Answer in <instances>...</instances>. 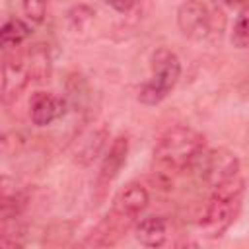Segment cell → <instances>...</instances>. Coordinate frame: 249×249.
Segmentation results:
<instances>
[{"label":"cell","instance_id":"277c9868","mask_svg":"<svg viewBox=\"0 0 249 249\" xmlns=\"http://www.w3.org/2000/svg\"><path fill=\"white\" fill-rule=\"evenodd\" d=\"M193 167L198 169L200 179L208 187H214L239 173V160L233 152L226 148H212V150H204L196 158Z\"/></svg>","mask_w":249,"mask_h":249},{"label":"cell","instance_id":"8992f818","mask_svg":"<svg viewBox=\"0 0 249 249\" xmlns=\"http://www.w3.org/2000/svg\"><path fill=\"white\" fill-rule=\"evenodd\" d=\"M177 25L185 37L200 41L208 37L212 29V18L200 0H185L177 10Z\"/></svg>","mask_w":249,"mask_h":249},{"label":"cell","instance_id":"30bf717a","mask_svg":"<svg viewBox=\"0 0 249 249\" xmlns=\"http://www.w3.org/2000/svg\"><path fill=\"white\" fill-rule=\"evenodd\" d=\"M126 156H128V138L117 136L111 142L109 150L105 152L101 167H99V183L101 185H109L119 175V171L126 163Z\"/></svg>","mask_w":249,"mask_h":249},{"label":"cell","instance_id":"d6986e66","mask_svg":"<svg viewBox=\"0 0 249 249\" xmlns=\"http://www.w3.org/2000/svg\"><path fill=\"white\" fill-rule=\"evenodd\" d=\"M224 2H226L228 6H241V8L249 4V0H224Z\"/></svg>","mask_w":249,"mask_h":249},{"label":"cell","instance_id":"6da1fadb","mask_svg":"<svg viewBox=\"0 0 249 249\" xmlns=\"http://www.w3.org/2000/svg\"><path fill=\"white\" fill-rule=\"evenodd\" d=\"M204 152V136L191 126H171L167 128L154 146V163L160 175L169 179L193 167L196 158Z\"/></svg>","mask_w":249,"mask_h":249},{"label":"cell","instance_id":"5b68a950","mask_svg":"<svg viewBox=\"0 0 249 249\" xmlns=\"http://www.w3.org/2000/svg\"><path fill=\"white\" fill-rule=\"evenodd\" d=\"M136 224V218L134 216H128L117 208H111V212H107L99 222L97 226L88 233L86 237V245L89 247H109V245H115L128 230H132Z\"/></svg>","mask_w":249,"mask_h":249},{"label":"cell","instance_id":"9a60e30c","mask_svg":"<svg viewBox=\"0 0 249 249\" xmlns=\"http://www.w3.org/2000/svg\"><path fill=\"white\" fill-rule=\"evenodd\" d=\"M66 101L68 105L82 109L89 101V88L82 74H72L66 82Z\"/></svg>","mask_w":249,"mask_h":249},{"label":"cell","instance_id":"ba28073f","mask_svg":"<svg viewBox=\"0 0 249 249\" xmlns=\"http://www.w3.org/2000/svg\"><path fill=\"white\" fill-rule=\"evenodd\" d=\"M29 72L25 66V58L23 53H12L4 56V64H2V97L4 101L16 99L23 88L29 82Z\"/></svg>","mask_w":249,"mask_h":249},{"label":"cell","instance_id":"52a82bcc","mask_svg":"<svg viewBox=\"0 0 249 249\" xmlns=\"http://www.w3.org/2000/svg\"><path fill=\"white\" fill-rule=\"evenodd\" d=\"M68 109L66 97L53 91H35L29 99V119L35 126H47L58 121Z\"/></svg>","mask_w":249,"mask_h":249},{"label":"cell","instance_id":"9c48e42d","mask_svg":"<svg viewBox=\"0 0 249 249\" xmlns=\"http://www.w3.org/2000/svg\"><path fill=\"white\" fill-rule=\"evenodd\" d=\"M132 231H134V237L140 245L161 247L167 241L169 224L163 216H146L142 220H136Z\"/></svg>","mask_w":249,"mask_h":249},{"label":"cell","instance_id":"ac0fdd59","mask_svg":"<svg viewBox=\"0 0 249 249\" xmlns=\"http://www.w3.org/2000/svg\"><path fill=\"white\" fill-rule=\"evenodd\" d=\"M109 8H113L115 12H121V14H126V12H130L134 6H136V2L138 0H103Z\"/></svg>","mask_w":249,"mask_h":249},{"label":"cell","instance_id":"2e32d148","mask_svg":"<svg viewBox=\"0 0 249 249\" xmlns=\"http://www.w3.org/2000/svg\"><path fill=\"white\" fill-rule=\"evenodd\" d=\"M230 41L235 49H249V4L239 10L231 27Z\"/></svg>","mask_w":249,"mask_h":249},{"label":"cell","instance_id":"e0dca14e","mask_svg":"<svg viewBox=\"0 0 249 249\" xmlns=\"http://www.w3.org/2000/svg\"><path fill=\"white\" fill-rule=\"evenodd\" d=\"M21 6H23L27 19H31L33 23H41L45 19L47 0H21Z\"/></svg>","mask_w":249,"mask_h":249},{"label":"cell","instance_id":"3957f363","mask_svg":"<svg viewBox=\"0 0 249 249\" xmlns=\"http://www.w3.org/2000/svg\"><path fill=\"white\" fill-rule=\"evenodd\" d=\"M150 66H152V76L142 84L138 91V99L144 105H158L177 86L181 76V62L173 51L160 47L152 53Z\"/></svg>","mask_w":249,"mask_h":249},{"label":"cell","instance_id":"4fadbf2b","mask_svg":"<svg viewBox=\"0 0 249 249\" xmlns=\"http://www.w3.org/2000/svg\"><path fill=\"white\" fill-rule=\"evenodd\" d=\"M105 138H107V130H105V128L93 130V132L86 134V136L80 140V144H78L76 161H80V163H84V165L89 163V161H93V160L99 156V152L103 150Z\"/></svg>","mask_w":249,"mask_h":249},{"label":"cell","instance_id":"7c38bea8","mask_svg":"<svg viewBox=\"0 0 249 249\" xmlns=\"http://www.w3.org/2000/svg\"><path fill=\"white\" fill-rule=\"evenodd\" d=\"M23 58H25V66H27V72H29V78L33 82H45L49 80L51 76V54H49V49L41 43L29 47V51L23 53Z\"/></svg>","mask_w":249,"mask_h":249},{"label":"cell","instance_id":"7a4b0ae2","mask_svg":"<svg viewBox=\"0 0 249 249\" xmlns=\"http://www.w3.org/2000/svg\"><path fill=\"white\" fill-rule=\"evenodd\" d=\"M241 200H243V179L239 173L214 185L212 195L206 204V210L200 220L202 235L210 237V239L224 235V231L237 218Z\"/></svg>","mask_w":249,"mask_h":249},{"label":"cell","instance_id":"8fae6325","mask_svg":"<svg viewBox=\"0 0 249 249\" xmlns=\"http://www.w3.org/2000/svg\"><path fill=\"white\" fill-rule=\"evenodd\" d=\"M148 200H150V195H148L146 187H142L140 183L132 181V183L124 185V189L119 191L113 208L128 214V216L138 218V214L148 206Z\"/></svg>","mask_w":249,"mask_h":249},{"label":"cell","instance_id":"5bb4252c","mask_svg":"<svg viewBox=\"0 0 249 249\" xmlns=\"http://www.w3.org/2000/svg\"><path fill=\"white\" fill-rule=\"evenodd\" d=\"M31 35L29 25L19 19V18H10L4 21L2 29H0V41L4 49H16L19 47L27 37Z\"/></svg>","mask_w":249,"mask_h":249}]
</instances>
